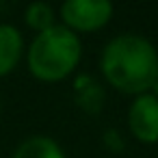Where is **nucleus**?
I'll list each match as a JSON object with an SVG mask.
<instances>
[{
	"label": "nucleus",
	"instance_id": "1",
	"mask_svg": "<svg viewBox=\"0 0 158 158\" xmlns=\"http://www.w3.org/2000/svg\"><path fill=\"white\" fill-rule=\"evenodd\" d=\"M100 67L108 85L117 91L143 95L158 78V52L141 35H117L104 46Z\"/></svg>",
	"mask_w": 158,
	"mask_h": 158
},
{
	"label": "nucleus",
	"instance_id": "2",
	"mask_svg": "<svg viewBox=\"0 0 158 158\" xmlns=\"http://www.w3.org/2000/svg\"><path fill=\"white\" fill-rule=\"evenodd\" d=\"M82 44L74 31L63 24L39 33L28 48V69L44 82H56L67 78L80 63Z\"/></svg>",
	"mask_w": 158,
	"mask_h": 158
},
{
	"label": "nucleus",
	"instance_id": "3",
	"mask_svg": "<svg viewBox=\"0 0 158 158\" xmlns=\"http://www.w3.org/2000/svg\"><path fill=\"white\" fill-rule=\"evenodd\" d=\"M63 26L74 33H93L106 26L113 18L108 0H67L61 7Z\"/></svg>",
	"mask_w": 158,
	"mask_h": 158
},
{
	"label": "nucleus",
	"instance_id": "4",
	"mask_svg": "<svg viewBox=\"0 0 158 158\" xmlns=\"http://www.w3.org/2000/svg\"><path fill=\"white\" fill-rule=\"evenodd\" d=\"M128 126L141 143H158V98L154 93L134 98L128 108Z\"/></svg>",
	"mask_w": 158,
	"mask_h": 158
},
{
	"label": "nucleus",
	"instance_id": "5",
	"mask_svg": "<svg viewBox=\"0 0 158 158\" xmlns=\"http://www.w3.org/2000/svg\"><path fill=\"white\" fill-rule=\"evenodd\" d=\"M24 50V39L22 33L13 24H0V76L11 74Z\"/></svg>",
	"mask_w": 158,
	"mask_h": 158
},
{
	"label": "nucleus",
	"instance_id": "6",
	"mask_svg": "<svg viewBox=\"0 0 158 158\" xmlns=\"http://www.w3.org/2000/svg\"><path fill=\"white\" fill-rule=\"evenodd\" d=\"M13 158H65V154L54 139L44 136V134H35V136L24 139L18 145Z\"/></svg>",
	"mask_w": 158,
	"mask_h": 158
},
{
	"label": "nucleus",
	"instance_id": "7",
	"mask_svg": "<svg viewBox=\"0 0 158 158\" xmlns=\"http://www.w3.org/2000/svg\"><path fill=\"white\" fill-rule=\"evenodd\" d=\"M24 20L39 35V33H44V31L54 26V11H52V7L48 2H33V5L26 7Z\"/></svg>",
	"mask_w": 158,
	"mask_h": 158
},
{
	"label": "nucleus",
	"instance_id": "8",
	"mask_svg": "<svg viewBox=\"0 0 158 158\" xmlns=\"http://www.w3.org/2000/svg\"><path fill=\"white\" fill-rule=\"evenodd\" d=\"M152 89H154V95L158 98V78H156V82H154V87H152Z\"/></svg>",
	"mask_w": 158,
	"mask_h": 158
}]
</instances>
